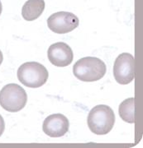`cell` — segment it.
I'll list each match as a JSON object with an SVG mask.
<instances>
[{
	"mask_svg": "<svg viewBox=\"0 0 143 148\" xmlns=\"http://www.w3.org/2000/svg\"><path fill=\"white\" fill-rule=\"evenodd\" d=\"M115 119V114L111 107L106 105H99L90 111L87 123L93 133L96 135H106L111 132Z\"/></svg>",
	"mask_w": 143,
	"mask_h": 148,
	"instance_id": "1",
	"label": "cell"
},
{
	"mask_svg": "<svg viewBox=\"0 0 143 148\" xmlns=\"http://www.w3.org/2000/svg\"><path fill=\"white\" fill-rule=\"evenodd\" d=\"M106 64L100 58L85 57L79 59L73 67V73L77 79L86 82L99 81L106 73Z\"/></svg>",
	"mask_w": 143,
	"mask_h": 148,
	"instance_id": "2",
	"label": "cell"
},
{
	"mask_svg": "<svg viewBox=\"0 0 143 148\" xmlns=\"http://www.w3.org/2000/svg\"><path fill=\"white\" fill-rule=\"evenodd\" d=\"M17 78L22 84L30 88H38L46 84L49 73L45 66L37 62H27L17 69Z\"/></svg>",
	"mask_w": 143,
	"mask_h": 148,
	"instance_id": "3",
	"label": "cell"
},
{
	"mask_svg": "<svg viewBox=\"0 0 143 148\" xmlns=\"http://www.w3.org/2000/svg\"><path fill=\"white\" fill-rule=\"evenodd\" d=\"M27 102L26 90L21 86L10 83L4 86L0 90V106L10 113L22 110Z\"/></svg>",
	"mask_w": 143,
	"mask_h": 148,
	"instance_id": "4",
	"label": "cell"
},
{
	"mask_svg": "<svg viewBox=\"0 0 143 148\" xmlns=\"http://www.w3.org/2000/svg\"><path fill=\"white\" fill-rule=\"evenodd\" d=\"M112 73L118 84L127 85L132 82L135 78V58L133 54H119L113 64Z\"/></svg>",
	"mask_w": 143,
	"mask_h": 148,
	"instance_id": "5",
	"label": "cell"
},
{
	"mask_svg": "<svg viewBox=\"0 0 143 148\" xmlns=\"http://www.w3.org/2000/svg\"><path fill=\"white\" fill-rule=\"evenodd\" d=\"M80 20L74 13L69 12H57L48 17L49 29L56 34H66L79 27Z\"/></svg>",
	"mask_w": 143,
	"mask_h": 148,
	"instance_id": "6",
	"label": "cell"
},
{
	"mask_svg": "<svg viewBox=\"0 0 143 148\" xmlns=\"http://www.w3.org/2000/svg\"><path fill=\"white\" fill-rule=\"evenodd\" d=\"M69 127V122L67 117L61 114H54L45 119L42 130L51 138H60L67 133Z\"/></svg>",
	"mask_w": 143,
	"mask_h": 148,
	"instance_id": "7",
	"label": "cell"
},
{
	"mask_svg": "<svg viewBox=\"0 0 143 148\" xmlns=\"http://www.w3.org/2000/svg\"><path fill=\"white\" fill-rule=\"evenodd\" d=\"M49 61L56 67H66L72 63L74 53L72 49L65 42L51 45L47 51Z\"/></svg>",
	"mask_w": 143,
	"mask_h": 148,
	"instance_id": "8",
	"label": "cell"
},
{
	"mask_svg": "<svg viewBox=\"0 0 143 148\" xmlns=\"http://www.w3.org/2000/svg\"><path fill=\"white\" fill-rule=\"evenodd\" d=\"M46 7L44 0H27L22 8V16L24 20L32 21L39 18Z\"/></svg>",
	"mask_w": 143,
	"mask_h": 148,
	"instance_id": "9",
	"label": "cell"
},
{
	"mask_svg": "<svg viewBox=\"0 0 143 148\" xmlns=\"http://www.w3.org/2000/svg\"><path fill=\"white\" fill-rule=\"evenodd\" d=\"M118 114L123 121L128 123H135V98L131 97L126 99L120 104Z\"/></svg>",
	"mask_w": 143,
	"mask_h": 148,
	"instance_id": "10",
	"label": "cell"
},
{
	"mask_svg": "<svg viewBox=\"0 0 143 148\" xmlns=\"http://www.w3.org/2000/svg\"><path fill=\"white\" fill-rule=\"evenodd\" d=\"M4 130H5V122H4L3 118L0 114V137L3 135Z\"/></svg>",
	"mask_w": 143,
	"mask_h": 148,
	"instance_id": "11",
	"label": "cell"
},
{
	"mask_svg": "<svg viewBox=\"0 0 143 148\" xmlns=\"http://www.w3.org/2000/svg\"><path fill=\"white\" fill-rule=\"evenodd\" d=\"M3 61V53H2V51L0 50V65L2 64Z\"/></svg>",
	"mask_w": 143,
	"mask_h": 148,
	"instance_id": "12",
	"label": "cell"
},
{
	"mask_svg": "<svg viewBox=\"0 0 143 148\" xmlns=\"http://www.w3.org/2000/svg\"><path fill=\"white\" fill-rule=\"evenodd\" d=\"M2 11H3V5H2V3H1V0H0V15L2 13Z\"/></svg>",
	"mask_w": 143,
	"mask_h": 148,
	"instance_id": "13",
	"label": "cell"
}]
</instances>
